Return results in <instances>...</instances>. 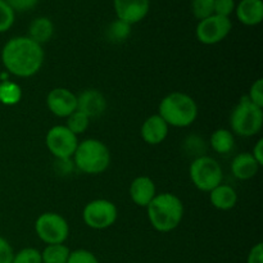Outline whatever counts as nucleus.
Masks as SVG:
<instances>
[{"label": "nucleus", "mask_w": 263, "mask_h": 263, "mask_svg": "<svg viewBox=\"0 0 263 263\" xmlns=\"http://www.w3.org/2000/svg\"><path fill=\"white\" fill-rule=\"evenodd\" d=\"M118 211L113 202L107 199H95L87 203L82 211L85 225L94 230H104L117 221Z\"/></svg>", "instance_id": "8"}, {"label": "nucleus", "mask_w": 263, "mask_h": 263, "mask_svg": "<svg viewBox=\"0 0 263 263\" xmlns=\"http://www.w3.org/2000/svg\"><path fill=\"white\" fill-rule=\"evenodd\" d=\"M211 204L220 211H229L234 208L238 202V194L230 185L220 184L210 192Z\"/></svg>", "instance_id": "18"}, {"label": "nucleus", "mask_w": 263, "mask_h": 263, "mask_svg": "<svg viewBox=\"0 0 263 263\" xmlns=\"http://www.w3.org/2000/svg\"><path fill=\"white\" fill-rule=\"evenodd\" d=\"M252 156H253V158L256 159L257 163H258L259 166H262L263 164V139H259V140L257 141L256 145H254L253 148V153H252Z\"/></svg>", "instance_id": "34"}, {"label": "nucleus", "mask_w": 263, "mask_h": 263, "mask_svg": "<svg viewBox=\"0 0 263 263\" xmlns=\"http://www.w3.org/2000/svg\"><path fill=\"white\" fill-rule=\"evenodd\" d=\"M192 12L199 21L211 17L215 14V0H192Z\"/></svg>", "instance_id": "25"}, {"label": "nucleus", "mask_w": 263, "mask_h": 263, "mask_svg": "<svg viewBox=\"0 0 263 263\" xmlns=\"http://www.w3.org/2000/svg\"><path fill=\"white\" fill-rule=\"evenodd\" d=\"M46 105L54 116L67 118L77 110V97L66 87H55L48 94Z\"/></svg>", "instance_id": "11"}, {"label": "nucleus", "mask_w": 263, "mask_h": 263, "mask_svg": "<svg viewBox=\"0 0 263 263\" xmlns=\"http://www.w3.org/2000/svg\"><path fill=\"white\" fill-rule=\"evenodd\" d=\"M108 37L113 43H122L130 36L131 33V25L123 22L121 20H116L108 27Z\"/></svg>", "instance_id": "24"}, {"label": "nucleus", "mask_w": 263, "mask_h": 263, "mask_svg": "<svg viewBox=\"0 0 263 263\" xmlns=\"http://www.w3.org/2000/svg\"><path fill=\"white\" fill-rule=\"evenodd\" d=\"M230 126L231 133L243 138L257 135L263 126L262 108L253 104L248 97H243L231 113Z\"/></svg>", "instance_id": "5"}, {"label": "nucleus", "mask_w": 263, "mask_h": 263, "mask_svg": "<svg viewBox=\"0 0 263 263\" xmlns=\"http://www.w3.org/2000/svg\"><path fill=\"white\" fill-rule=\"evenodd\" d=\"M35 231L45 244H64L69 235L68 222L55 212H45L37 217Z\"/></svg>", "instance_id": "7"}, {"label": "nucleus", "mask_w": 263, "mask_h": 263, "mask_svg": "<svg viewBox=\"0 0 263 263\" xmlns=\"http://www.w3.org/2000/svg\"><path fill=\"white\" fill-rule=\"evenodd\" d=\"M73 161L74 166L84 174L99 175L109 167V149L100 140L86 139L77 145Z\"/></svg>", "instance_id": "4"}, {"label": "nucleus", "mask_w": 263, "mask_h": 263, "mask_svg": "<svg viewBox=\"0 0 263 263\" xmlns=\"http://www.w3.org/2000/svg\"><path fill=\"white\" fill-rule=\"evenodd\" d=\"M13 257L14 252L10 244L0 236V263H13Z\"/></svg>", "instance_id": "32"}, {"label": "nucleus", "mask_w": 263, "mask_h": 263, "mask_svg": "<svg viewBox=\"0 0 263 263\" xmlns=\"http://www.w3.org/2000/svg\"><path fill=\"white\" fill-rule=\"evenodd\" d=\"M247 263H263V247L262 243L256 244L251 249L247 258Z\"/></svg>", "instance_id": "33"}, {"label": "nucleus", "mask_w": 263, "mask_h": 263, "mask_svg": "<svg viewBox=\"0 0 263 263\" xmlns=\"http://www.w3.org/2000/svg\"><path fill=\"white\" fill-rule=\"evenodd\" d=\"M159 116L172 127H187L198 116L195 100L185 92L175 91L166 95L159 103Z\"/></svg>", "instance_id": "3"}, {"label": "nucleus", "mask_w": 263, "mask_h": 263, "mask_svg": "<svg viewBox=\"0 0 263 263\" xmlns=\"http://www.w3.org/2000/svg\"><path fill=\"white\" fill-rule=\"evenodd\" d=\"M71 251L64 244H49L41 252L43 263H67Z\"/></svg>", "instance_id": "21"}, {"label": "nucleus", "mask_w": 263, "mask_h": 263, "mask_svg": "<svg viewBox=\"0 0 263 263\" xmlns=\"http://www.w3.org/2000/svg\"><path fill=\"white\" fill-rule=\"evenodd\" d=\"M2 62L10 74L27 79L37 73L43 66V46L28 36L13 37L3 48Z\"/></svg>", "instance_id": "1"}, {"label": "nucleus", "mask_w": 263, "mask_h": 263, "mask_svg": "<svg viewBox=\"0 0 263 263\" xmlns=\"http://www.w3.org/2000/svg\"><path fill=\"white\" fill-rule=\"evenodd\" d=\"M248 99L251 100L253 104L263 107V80L258 79L249 89V94L247 95Z\"/></svg>", "instance_id": "30"}, {"label": "nucleus", "mask_w": 263, "mask_h": 263, "mask_svg": "<svg viewBox=\"0 0 263 263\" xmlns=\"http://www.w3.org/2000/svg\"><path fill=\"white\" fill-rule=\"evenodd\" d=\"M15 20V13L7 4L5 0H0V33L7 32L13 26Z\"/></svg>", "instance_id": "26"}, {"label": "nucleus", "mask_w": 263, "mask_h": 263, "mask_svg": "<svg viewBox=\"0 0 263 263\" xmlns=\"http://www.w3.org/2000/svg\"><path fill=\"white\" fill-rule=\"evenodd\" d=\"M189 172L193 184L202 192L210 193L216 186L222 184V168L212 157H197L190 164Z\"/></svg>", "instance_id": "6"}, {"label": "nucleus", "mask_w": 263, "mask_h": 263, "mask_svg": "<svg viewBox=\"0 0 263 263\" xmlns=\"http://www.w3.org/2000/svg\"><path fill=\"white\" fill-rule=\"evenodd\" d=\"M107 109V100L104 95L94 89L82 91L77 97V110L84 113L89 118H95L102 116Z\"/></svg>", "instance_id": "13"}, {"label": "nucleus", "mask_w": 263, "mask_h": 263, "mask_svg": "<svg viewBox=\"0 0 263 263\" xmlns=\"http://www.w3.org/2000/svg\"><path fill=\"white\" fill-rule=\"evenodd\" d=\"M13 12H27L37 5L39 0H5Z\"/></svg>", "instance_id": "31"}, {"label": "nucleus", "mask_w": 263, "mask_h": 263, "mask_svg": "<svg viewBox=\"0 0 263 263\" xmlns=\"http://www.w3.org/2000/svg\"><path fill=\"white\" fill-rule=\"evenodd\" d=\"M235 145V138L230 130L218 128L211 136V146L218 154L230 153Z\"/></svg>", "instance_id": "20"}, {"label": "nucleus", "mask_w": 263, "mask_h": 263, "mask_svg": "<svg viewBox=\"0 0 263 263\" xmlns=\"http://www.w3.org/2000/svg\"><path fill=\"white\" fill-rule=\"evenodd\" d=\"M151 225L159 233H170L181 223L184 217V204L177 195L161 193L146 205Z\"/></svg>", "instance_id": "2"}, {"label": "nucleus", "mask_w": 263, "mask_h": 263, "mask_svg": "<svg viewBox=\"0 0 263 263\" xmlns=\"http://www.w3.org/2000/svg\"><path fill=\"white\" fill-rule=\"evenodd\" d=\"M54 33V25L49 18L46 17H37L30 23L28 27V37L33 40L35 43L43 44L48 43Z\"/></svg>", "instance_id": "19"}, {"label": "nucleus", "mask_w": 263, "mask_h": 263, "mask_svg": "<svg viewBox=\"0 0 263 263\" xmlns=\"http://www.w3.org/2000/svg\"><path fill=\"white\" fill-rule=\"evenodd\" d=\"M46 146L57 159H69L76 152L79 140L66 126H54L46 134Z\"/></svg>", "instance_id": "10"}, {"label": "nucleus", "mask_w": 263, "mask_h": 263, "mask_svg": "<svg viewBox=\"0 0 263 263\" xmlns=\"http://www.w3.org/2000/svg\"><path fill=\"white\" fill-rule=\"evenodd\" d=\"M235 0H215V14L228 17L235 12Z\"/></svg>", "instance_id": "29"}, {"label": "nucleus", "mask_w": 263, "mask_h": 263, "mask_svg": "<svg viewBox=\"0 0 263 263\" xmlns=\"http://www.w3.org/2000/svg\"><path fill=\"white\" fill-rule=\"evenodd\" d=\"M156 185L148 176H139L131 182L130 197L133 202L139 207H145L156 197Z\"/></svg>", "instance_id": "15"}, {"label": "nucleus", "mask_w": 263, "mask_h": 263, "mask_svg": "<svg viewBox=\"0 0 263 263\" xmlns=\"http://www.w3.org/2000/svg\"><path fill=\"white\" fill-rule=\"evenodd\" d=\"M67 263H99L97 256L86 249H77L69 253Z\"/></svg>", "instance_id": "28"}, {"label": "nucleus", "mask_w": 263, "mask_h": 263, "mask_svg": "<svg viewBox=\"0 0 263 263\" xmlns=\"http://www.w3.org/2000/svg\"><path fill=\"white\" fill-rule=\"evenodd\" d=\"M22 98V89L18 84L12 81L0 82V103L4 105H15Z\"/></svg>", "instance_id": "22"}, {"label": "nucleus", "mask_w": 263, "mask_h": 263, "mask_svg": "<svg viewBox=\"0 0 263 263\" xmlns=\"http://www.w3.org/2000/svg\"><path fill=\"white\" fill-rule=\"evenodd\" d=\"M233 30V22L230 18L212 14L205 20L199 21L195 30L197 39L204 45H215L228 37Z\"/></svg>", "instance_id": "9"}, {"label": "nucleus", "mask_w": 263, "mask_h": 263, "mask_svg": "<svg viewBox=\"0 0 263 263\" xmlns=\"http://www.w3.org/2000/svg\"><path fill=\"white\" fill-rule=\"evenodd\" d=\"M170 126L159 115H153L144 121L141 126V138L149 145H158L166 140Z\"/></svg>", "instance_id": "14"}, {"label": "nucleus", "mask_w": 263, "mask_h": 263, "mask_svg": "<svg viewBox=\"0 0 263 263\" xmlns=\"http://www.w3.org/2000/svg\"><path fill=\"white\" fill-rule=\"evenodd\" d=\"M13 263H43L41 252L36 248H23L14 254Z\"/></svg>", "instance_id": "27"}, {"label": "nucleus", "mask_w": 263, "mask_h": 263, "mask_svg": "<svg viewBox=\"0 0 263 263\" xmlns=\"http://www.w3.org/2000/svg\"><path fill=\"white\" fill-rule=\"evenodd\" d=\"M117 20L128 25H134L148 15L151 9V0H113Z\"/></svg>", "instance_id": "12"}, {"label": "nucleus", "mask_w": 263, "mask_h": 263, "mask_svg": "<svg viewBox=\"0 0 263 263\" xmlns=\"http://www.w3.org/2000/svg\"><path fill=\"white\" fill-rule=\"evenodd\" d=\"M89 123L90 118L87 117V116H85L84 113H81L80 110H74L72 115H69L68 117H67L66 127L77 136L80 135V134H84L85 131L87 130Z\"/></svg>", "instance_id": "23"}, {"label": "nucleus", "mask_w": 263, "mask_h": 263, "mask_svg": "<svg viewBox=\"0 0 263 263\" xmlns=\"http://www.w3.org/2000/svg\"><path fill=\"white\" fill-rule=\"evenodd\" d=\"M259 170V164L253 158L252 153H240L233 159L231 163V172L238 180H249L257 175Z\"/></svg>", "instance_id": "17"}, {"label": "nucleus", "mask_w": 263, "mask_h": 263, "mask_svg": "<svg viewBox=\"0 0 263 263\" xmlns=\"http://www.w3.org/2000/svg\"><path fill=\"white\" fill-rule=\"evenodd\" d=\"M239 22L246 26H257L263 21L262 0H240L235 7Z\"/></svg>", "instance_id": "16"}]
</instances>
